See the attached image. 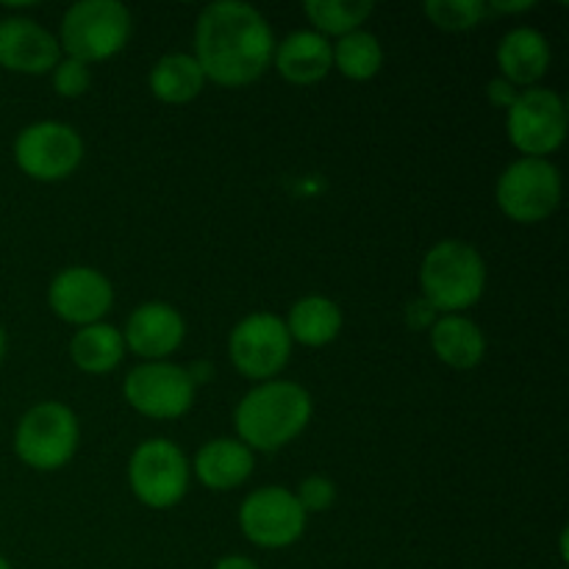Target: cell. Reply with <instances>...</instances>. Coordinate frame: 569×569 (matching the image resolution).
Wrapping results in <instances>:
<instances>
[{"mask_svg":"<svg viewBox=\"0 0 569 569\" xmlns=\"http://www.w3.org/2000/svg\"><path fill=\"white\" fill-rule=\"evenodd\" d=\"M276 53V37L259 9L242 0H220L200 11L194 26V61L206 81L248 87L264 76Z\"/></svg>","mask_w":569,"mask_h":569,"instance_id":"6da1fadb","label":"cell"},{"mask_svg":"<svg viewBox=\"0 0 569 569\" xmlns=\"http://www.w3.org/2000/svg\"><path fill=\"white\" fill-rule=\"evenodd\" d=\"M311 420V395L295 381H261L233 411L239 442L259 453H276L298 439Z\"/></svg>","mask_w":569,"mask_h":569,"instance_id":"7a4b0ae2","label":"cell"},{"mask_svg":"<svg viewBox=\"0 0 569 569\" xmlns=\"http://www.w3.org/2000/svg\"><path fill=\"white\" fill-rule=\"evenodd\" d=\"M420 287L422 300H428L433 311L459 315L481 300L487 289V264L472 244L442 239L422 259Z\"/></svg>","mask_w":569,"mask_h":569,"instance_id":"3957f363","label":"cell"},{"mask_svg":"<svg viewBox=\"0 0 569 569\" xmlns=\"http://www.w3.org/2000/svg\"><path fill=\"white\" fill-rule=\"evenodd\" d=\"M133 31L131 11L117 0H81L61 20L59 44L70 59L92 64L120 53Z\"/></svg>","mask_w":569,"mask_h":569,"instance_id":"277c9868","label":"cell"},{"mask_svg":"<svg viewBox=\"0 0 569 569\" xmlns=\"http://www.w3.org/2000/svg\"><path fill=\"white\" fill-rule=\"evenodd\" d=\"M78 450V420L72 409L44 400L28 409L14 431V453L22 465L39 472L64 467Z\"/></svg>","mask_w":569,"mask_h":569,"instance_id":"5b68a950","label":"cell"},{"mask_svg":"<svg viewBox=\"0 0 569 569\" xmlns=\"http://www.w3.org/2000/svg\"><path fill=\"white\" fill-rule=\"evenodd\" d=\"M567 103L559 92L545 87L522 89L506 111L511 144L526 159H548L567 139Z\"/></svg>","mask_w":569,"mask_h":569,"instance_id":"8992f818","label":"cell"},{"mask_svg":"<svg viewBox=\"0 0 569 569\" xmlns=\"http://www.w3.org/2000/svg\"><path fill=\"white\" fill-rule=\"evenodd\" d=\"M495 200L509 220L522 226L548 220L561 203V172L548 159L522 156L498 178Z\"/></svg>","mask_w":569,"mask_h":569,"instance_id":"52a82bcc","label":"cell"},{"mask_svg":"<svg viewBox=\"0 0 569 569\" xmlns=\"http://www.w3.org/2000/svg\"><path fill=\"white\" fill-rule=\"evenodd\" d=\"M128 483L148 509H172L189 489V461L170 439H144L128 461Z\"/></svg>","mask_w":569,"mask_h":569,"instance_id":"ba28073f","label":"cell"},{"mask_svg":"<svg viewBox=\"0 0 569 569\" xmlns=\"http://www.w3.org/2000/svg\"><path fill=\"white\" fill-rule=\"evenodd\" d=\"M83 139L64 122L42 120L22 128L14 139V161L33 181L53 183L81 167Z\"/></svg>","mask_w":569,"mask_h":569,"instance_id":"9c48e42d","label":"cell"},{"mask_svg":"<svg viewBox=\"0 0 569 569\" xmlns=\"http://www.w3.org/2000/svg\"><path fill=\"white\" fill-rule=\"evenodd\" d=\"M194 381L187 367L172 361H144L122 383L128 406L153 420H178L194 403Z\"/></svg>","mask_w":569,"mask_h":569,"instance_id":"30bf717a","label":"cell"},{"mask_svg":"<svg viewBox=\"0 0 569 569\" xmlns=\"http://www.w3.org/2000/svg\"><path fill=\"white\" fill-rule=\"evenodd\" d=\"M292 353V339L281 317L270 311H256L248 315L228 337V356L233 367L244 378L253 381H272L278 372L287 367Z\"/></svg>","mask_w":569,"mask_h":569,"instance_id":"8fae6325","label":"cell"},{"mask_svg":"<svg viewBox=\"0 0 569 569\" xmlns=\"http://www.w3.org/2000/svg\"><path fill=\"white\" fill-rule=\"evenodd\" d=\"M309 515L300 509L295 492L283 487H261L244 498L239 509V528L253 545L281 550L306 533Z\"/></svg>","mask_w":569,"mask_h":569,"instance_id":"7c38bea8","label":"cell"},{"mask_svg":"<svg viewBox=\"0 0 569 569\" xmlns=\"http://www.w3.org/2000/svg\"><path fill=\"white\" fill-rule=\"evenodd\" d=\"M48 303L59 320L72 326H94L103 322L114 306V289L103 272L92 267H67L50 281Z\"/></svg>","mask_w":569,"mask_h":569,"instance_id":"4fadbf2b","label":"cell"},{"mask_svg":"<svg viewBox=\"0 0 569 569\" xmlns=\"http://www.w3.org/2000/svg\"><path fill=\"white\" fill-rule=\"evenodd\" d=\"M61 59V44L44 26L31 17L0 20V67L22 76H44Z\"/></svg>","mask_w":569,"mask_h":569,"instance_id":"5bb4252c","label":"cell"},{"mask_svg":"<svg viewBox=\"0 0 569 569\" xmlns=\"http://www.w3.org/2000/svg\"><path fill=\"white\" fill-rule=\"evenodd\" d=\"M183 317L170 303H142L131 311L126 322V348L142 356L144 361H167V356L176 353L183 342Z\"/></svg>","mask_w":569,"mask_h":569,"instance_id":"9a60e30c","label":"cell"},{"mask_svg":"<svg viewBox=\"0 0 569 569\" xmlns=\"http://www.w3.org/2000/svg\"><path fill=\"white\" fill-rule=\"evenodd\" d=\"M500 67V78H506L515 87H537L550 67V44L545 33L537 28H511L503 39L498 42V53H495Z\"/></svg>","mask_w":569,"mask_h":569,"instance_id":"2e32d148","label":"cell"},{"mask_svg":"<svg viewBox=\"0 0 569 569\" xmlns=\"http://www.w3.org/2000/svg\"><path fill=\"white\" fill-rule=\"evenodd\" d=\"M272 61L289 83L309 87V83L322 81L331 72V42L317 31H295L281 44H276Z\"/></svg>","mask_w":569,"mask_h":569,"instance_id":"e0dca14e","label":"cell"},{"mask_svg":"<svg viewBox=\"0 0 569 569\" xmlns=\"http://www.w3.org/2000/svg\"><path fill=\"white\" fill-rule=\"evenodd\" d=\"M194 476L214 492L242 487L253 472V450L239 439H211L194 453Z\"/></svg>","mask_w":569,"mask_h":569,"instance_id":"ac0fdd59","label":"cell"},{"mask_svg":"<svg viewBox=\"0 0 569 569\" xmlns=\"http://www.w3.org/2000/svg\"><path fill=\"white\" fill-rule=\"evenodd\" d=\"M428 339L439 361L453 370H472L487 356V337L472 320L461 315H445L428 328Z\"/></svg>","mask_w":569,"mask_h":569,"instance_id":"d6986e66","label":"cell"},{"mask_svg":"<svg viewBox=\"0 0 569 569\" xmlns=\"http://www.w3.org/2000/svg\"><path fill=\"white\" fill-rule=\"evenodd\" d=\"M342 322V309L331 298L309 295V298H300L289 309L283 326H287L292 342L306 345V348H322V345L333 342L339 337Z\"/></svg>","mask_w":569,"mask_h":569,"instance_id":"ffe728a7","label":"cell"},{"mask_svg":"<svg viewBox=\"0 0 569 569\" xmlns=\"http://www.w3.org/2000/svg\"><path fill=\"white\" fill-rule=\"evenodd\" d=\"M148 83L161 103L181 106L203 92L206 76L192 53H167L153 64Z\"/></svg>","mask_w":569,"mask_h":569,"instance_id":"44dd1931","label":"cell"},{"mask_svg":"<svg viewBox=\"0 0 569 569\" xmlns=\"http://www.w3.org/2000/svg\"><path fill=\"white\" fill-rule=\"evenodd\" d=\"M126 356V339L109 322H94V326L78 328L70 342V359L78 370L89 376H103L111 372Z\"/></svg>","mask_w":569,"mask_h":569,"instance_id":"7402d4cb","label":"cell"},{"mask_svg":"<svg viewBox=\"0 0 569 569\" xmlns=\"http://www.w3.org/2000/svg\"><path fill=\"white\" fill-rule=\"evenodd\" d=\"M331 56L333 67L350 81H370L383 64L381 42H378L376 33L365 31V28L339 37V42L331 44Z\"/></svg>","mask_w":569,"mask_h":569,"instance_id":"603a6c76","label":"cell"},{"mask_svg":"<svg viewBox=\"0 0 569 569\" xmlns=\"http://www.w3.org/2000/svg\"><path fill=\"white\" fill-rule=\"evenodd\" d=\"M306 17L315 22L317 33H333V37H345L350 31H359L372 14L370 0H309L303 3Z\"/></svg>","mask_w":569,"mask_h":569,"instance_id":"cb8c5ba5","label":"cell"},{"mask_svg":"<svg viewBox=\"0 0 569 569\" xmlns=\"http://www.w3.org/2000/svg\"><path fill=\"white\" fill-rule=\"evenodd\" d=\"M426 17L442 31H472L487 20L489 9L481 0H428Z\"/></svg>","mask_w":569,"mask_h":569,"instance_id":"d4e9b609","label":"cell"},{"mask_svg":"<svg viewBox=\"0 0 569 569\" xmlns=\"http://www.w3.org/2000/svg\"><path fill=\"white\" fill-rule=\"evenodd\" d=\"M53 89L61 94V98H81L87 94V89L92 87V72H89V64L78 59H59V64L53 67Z\"/></svg>","mask_w":569,"mask_h":569,"instance_id":"484cf974","label":"cell"},{"mask_svg":"<svg viewBox=\"0 0 569 569\" xmlns=\"http://www.w3.org/2000/svg\"><path fill=\"white\" fill-rule=\"evenodd\" d=\"M295 498H298L300 509H303L306 515H320V511H328L333 506V500H337V487H333L331 478L309 476L300 481Z\"/></svg>","mask_w":569,"mask_h":569,"instance_id":"4316f807","label":"cell"},{"mask_svg":"<svg viewBox=\"0 0 569 569\" xmlns=\"http://www.w3.org/2000/svg\"><path fill=\"white\" fill-rule=\"evenodd\" d=\"M520 92H522V89H517L515 83H509L506 78H495V81L489 83V89H487L489 100H492L498 109H506V111L511 109V103H515L517 94H520Z\"/></svg>","mask_w":569,"mask_h":569,"instance_id":"83f0119b","label":"cell"},{"mask_svg":"<svg viewBox=\"0 0 569 569\" xmlns=\"http://www.w3.org/2000/svg\"><path fill=\"white\" fill-rule=\"evenodd\" d=\"M406 320H409L411 328H431L437 322V311L428 300H417V303H409L406 309Z\"/></svg>","mask_w":569,"mask_h":569,"instance_id":"f1b7e54d","label":"cell"},{"mask_svg":"<svg viewBox=\"0 0 569 569\" xmlns=\"http://www.w3.org/2000/svg\"><path fill=\"white\" fill-rule=\"evenodd\" d=\"M214 569H261L256 565L253 559H248V556H222L220 561H217Z\"/></svg>","mask_w":569,"mask_h":569,"instance_id":"f546056e","label":"cell"},{"mask_svg":"<svg viewBox=\"0 0 569 569\" xmlns=\"http://www.w3.org/2000/svg\"><path fill=\"white\" fill-rule=\"evenodd\" d=\"M487 9H492V11H503V14H511V11H528V9H533V3L531 0H517V3H500V0H495V3H487Z\"/></svg>","mask_w":569,"mask_h":569,"instance_id":"4dcf8cb0","label":"cell"},{"mask_svg":"<svg viewBox=\"0 0 569 569\" xmlns=\"http://www.w3.org/2000/svg\"><path fill=\"white\" fill-rule=\"evenodd\" d=\"M3 356H6V333L3 328H0V361H3Z\"/></svg>","mask_w":569,"mask_h":569,"instance_id":"1f68e13d","label":"cell"},{"mask_svg":"<svg viewBox=\"0 0 569 569\" xmlns=\"http://www.w3.org/2000/svg\"><path fill=\"white\" fill-rule=\"evenodd\" d=\"M0 569H11V565H9V559H6L3 553H0Z\"/></svg>","mask_w":569,"mask_h":569,"instance_id":"d6a6232c","label":"cell"}]
</instances>
